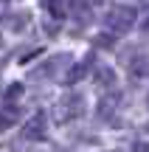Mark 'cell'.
Masks as SVG:
<instances>
[{
    "mask_svg": "<svg viewBox=\"0 0 149 152\" xmlns=\"http://www.w3.org/2000/svg\"><path fill=\"white\" fill-rule=\"evenodd\" d=\"M118 104H121V96H118V93H104V99L99 102V115L101 118H110Z\"/></svg>",
    "mask_w": 149,
    "mask_h": 152,
    "instance_id": "cell-7",
    "label": "cell"
},
{
    "mask_svg": "<svg viewBox=\"0 0 149 152\" xmlns=\"http://www.w3.org/2000/svg\"><path fill=\"white\" fill-rule=\"evenodd\" d=\"M96 85H99V87H113V85H116L113 68H96Z\"/></svg>",
    "mask_w": 149,
    "mask_h": 152,
    "instance_id": "cell-9",
    "label": "cell"
},
{
    "mask_svg": "<svg viewBox=\"0 0 149 152\" xmlns=\"http://www.w3.org/2000/svg\"><path fill=\"white\" fill-rule=\"evenodd\" d=\"M129 73H132V79H149V54L146 51L129 59Z\"/></svg>",
    "mask_w": 149,
    "mask_h": 152,
    "instance_id": "cell-5",
    "label": "cell"
},
{
    "mask_svg": "<svg viewBox=\"0 0 149 152\" xmlns=\"http://www.w3.org/2000/svg\"><path fill=\"white\" fill-rule=\"evenodd\" d=\"M51 115H54L56 124H71V121H76V118L84 115V99L79 96V93H65V96L56 99Z\"/></svg>",
    "mask_w": 149,
    "mask_h": 152,
    "instance_id": "cell-1",
    "label": "cell"
},
{
    "mask_svg": "<svg viewBox=\"0 0 149 152\" xmlns=\"http://www.w3.org/2000/svg\"><path fill=\"white\" fill-rule=\"evenodd\" d=\"M71 65H73V56L71 54H56V56H51L48 62H42L39 68H34L31 79H59V76H65L62 71L71 68Z\"/></svg>",
    "mask_w": 149,
    "mask_h": 152,
    "instance_id": "cell-3",
    "label": "cell"
},
{
    "mask_svg": "<svg viewBox=\"0 0 149 152\" xmlns=\"http://www.w3.org/2000/svg\"><path fill=\"white\" fill-rule=\"evenodd\" d=\"M20 93H23V85L17 82V85H11L9 90H6V102H17V99H20Z\"/></svg>",
    "mask_w": 149,
    "mask_h": 152,
    "instance_id": "cell-10",
    "label": "cell"
},
{
    "mask_svg": "<svg viewBox=\"0 0 149 152\" xmlns=\"http://www.w3.org/2000/svg\"><path fill=\"white\" fill-rule=\"evenodd\" d=\"M42 3H45V9H48L56 20H62V17H68V14L73 11L76 0H42Z\"/></svg>",
    "mask_w": 149,
    "mask_h": 152,
    "instance_id": "cell-6",
    "label": "cell"
},
{
    "mask_svg": "<svg viewBox=\"0 0 149 152\" xmlns=\"http://www.w3.org/2000/svg\"><path fill=\"white\" fill-rule=\"evenodd\" d=\"M28 23H31V14H28V11H20V14L6 17V28H9V31H25Z\"/></svg>",
    "mask_w": 149,
    "mask_h": 152,
    "instance_id": "cell-8",
    "label": "cell"
},
{
    "mask_svg": "<svg viewBox=\"0 0 149 152\" xmlns=\"http://www.w3.org/2000/svg\"><path fill=\"white\" fill-rule=\"evenodd\" d=\"M3 3H20V0H3Z\"/></svg>",
    "mask_w": 149,
    "mask_h": 152,
    "instance_id": "cell-12",
    "label": "cell"
},
{
    "mask_svg": "<svg viewBox=\"0 0 149 152\" xmlns=\"http://www.w3.org/2000/svg\"><path fill=\"white\" fill-rule=\"evenodd\" d=\"M146 104H149V96H146Z\"/></svg>",
    "mask_w": 149,
    "mask_h": 152,
    "instance_id": "cell-14",
    "label": "cell"
},
{
    "mask_svg": "<svg viewBox=\"0 0 149 152\" xmlns=\"http://www.w3.org/2000/svg\"><path fill=\"white\" fill-rule=\"evenodd\" d=\"M113 152H118V149H113Z\"/></svg>",
    "mask_w": 149,
    "mask_h": 152,
    "instance_id": "cell-15",
    "label": "cell"
},
{
    "mask_svg": "<svg viewBox=\"0 0 149 152\" xmlns=\"http://www.w3.org/2000/svg\"><path fill=\"white\" fill-rule=\"evenodd\" d=\"M135 20H138V11H135L132 6H113V9L104 14V26L110 28L113 34L129 31V28L135 26Z\"/></svg>",
    "mask_w": 149,
    "mask_h": 152,
    "instance_id": "cell-2",
    "label": "cell"
},
{
    "mask_svg": "<svg viewBox=\"0 0 149 152\" xmlns=\"http://www.w3.org/2000/svg\"><path fill=\"white\" fill-rule=\"evenodd\" d=\"M135 152H149V144H141L138 141V144H135Z\"/></svg>",
    "mask_w": 149,
    "mask_h": 152,
    "instance_id": "cell-11",
    "label": "cell"
},
{
    "mask_svg": "<svg viewBox=\"0 0 149 152\" xmlns=\"http://www.w3.org/2000/svg\"><path fill=\"white\" fill-rule=\"evenodd\" d=\"M0 17H3V0H0Z\"/></svg>",
    "mask_w": 149,
    "mask_h": 152,
    "instance_id": "cell-13",
    "label": "cell"
},
{
    "mask_svg": "<svg viewBox=\"0 0 149 152\" xmlns=\"http://www.w3.org/2000/svg\"><path fill=\"white\" fill-rule=\"evenodd\" d=\"M45 130H48V118H45V113H37V115H31V118L23 124L20 138L23 141H42Z\"/></svg>",
    "mask_w": 149,
    "mask_h": 152,
    "instance_id": "cell-4",
    "label": "cell"
}]
</instances>
